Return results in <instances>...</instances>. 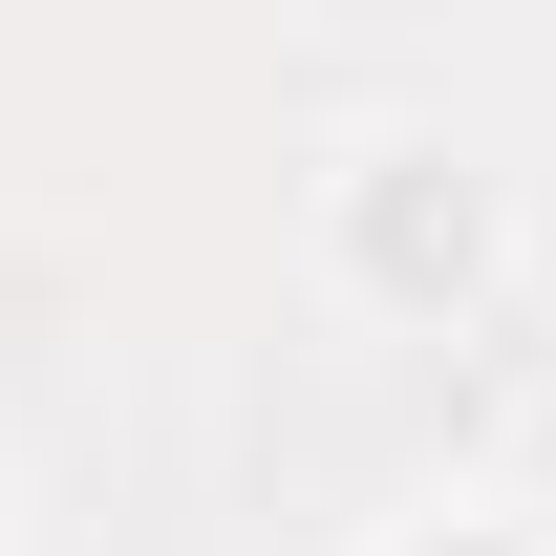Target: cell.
Instances as JSON below:
<instances>
[{"mask_svg":"<svg viewBox=\"0 0 556 556\" xmlns=\"http://www.w3.org/2000/svg\"><path fill=\"white\" fill-rule=\"evenodd\" d=\"M321 278H343L386 343H450L514 300V172L450 129H343L321 150Z\"/></svg>","mask_w":556,"mask_h":556,"instance_id":"obj_1","label":"cell"},{"mask_svg":"<svg viewBox=\"0 0 556 556\" xmlns=\"http://www.w3.org/2000/svg\"><path fill=\"white\" fill-rule=\"evenodd\" d=\"M386 556H535V535H514V514H407Z\"/></svg>","mask_w":556,"mask_h":556,"instance_id":"obj_2","label":"cell"}]
</instances>
